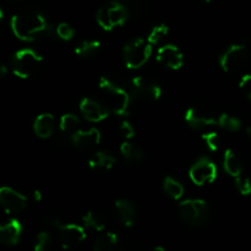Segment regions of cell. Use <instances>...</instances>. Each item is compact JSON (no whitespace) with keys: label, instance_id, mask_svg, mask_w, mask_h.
<instances>
[{"label":"cell","instance_id":"24","mask_svg":"<svg viewBox=\"0 0 251 251\" xmlns=\"http://www.w3.org/2000/svg\"><path fill=\"white\" fill-rule=\"evenodd\" d=\"M163 190L173 200H180L184 196V185L173 176H166L163 180Z\"/></svg>","mask_w":251,"mask_h":251},{"label":"cell","instance_id":"34","mask_svg":"<svg viewBox=\"0 0 251 251\" xmlns=\"http://www.w3.org/2000/svg\"><path fill=\"white\" fill-rule=\"evenodd\" d=\"M239 88L243 95L251 100V74H245L239 80Z\"/></svg>","mask_w":251,"mask_h":251},{"label":"cell","instance_id":"19","mask_svg":"<svg viewBox=\"0 0 251 251\" xmlns=\"http://www.w3.org/2000/svg\"><path fill=\"white\" fill-rule=\"evenodd\" d=\"M223 169L228 176L237 178V176H242L243 171H244V163H243L242 158L239 154L232 149H227L223 154Z\"/></svg>","mask_w":251,"mask_h":251},{"label":"cell","instance_id":"1","mask_svg":"<svg viewBox=\"0 0 251 251\" xmlns=\"http://www.w3.org/2000/svg\"><path fill=\"white\" fill-rule=\"evenodd\" d=\"M10 27L17 39L32 42L48 31V22L41 12L32 9H24L11 17Z\"/></svg>","mask_w":251,"mask_h":251},{"label":"cell","instance_id":"14","mask_svg":"<svg viewBox=\"0 0 251 251\" xmlns=\"http://www.w3.org/2000/svg\"><path fill=\"white\" fill-rule=\"evenodd\" d=\"M156 59L162 66L169 70H180L185 63V58L180 49L174 44H164L157 50Z\"/></svg>","mask_w":251,"mask_h":251},{"label":"cell","instance_id":"32","mask_svg":"<svg viewBox=\"0 0 251 251\" xmlns=\"http://www.w3.org/2000/svg\"><path fill=\"white\" fill-rule=\"evenodd\" d=\"M235 189L238 193L243 196H249L251 195V180L247 176H239L235 178L234 181Z\"/></svg>","mask_w":251,"mask_h":251},{"label":"cell","instance_id":"10","mask_svg":"<svg viewBox=\"0 0 251 251\" xmlns=\"http://www.w3.org/2000/svg\"><path fill=\"white\" fill-rule=\"evenodd\" d=\"M217 167L211 159L199 158L189 169V178L195 185L202 186L205 184H211L217 179Z\"/></svg>","mask_w":251,"mask_h":251},{"label":"cell","instance_id":"17","mask_svg":"<svg viewBox=\"0 0 251 251\" xmlns=\"http://www.w3.org/2000/svg\"><path fill=\"white\" fill-rule=\"evenodd\" d=\"M118 220L124 227H132L136 221V210L134 203L127 199H119L114 202Z\"/></svg>","mask_w":251,"mask_h":251},{"label":"cell","instance_id":"39","mask_svg":"<svg viewBox=\"0 0 251 251\" xmlns=\"http://www.w3.org/2000/svg\"><path fill=\"white\" fill-rule=\"evenodd\" d=\"M247 135H248V137H249L250 141H251V125H249V126L247 127Z\"/></svg>","mask_w":251,"mask_h":251},{"label":"cell","instance_id":"36","mask_svg":"<svg viewBox=\"0 0 251 251\" xmlns=\"http://www.w3.org/2000/svg\"><path fill=\"white\" fill-rule=\"evenodd\" d=\"M32 199H33L36 202H41L42 199H43V195H42V193L39 190H33V193H32Z\"/></svg>","mask_w":251,"mask_h":251},{"label":"cell","instance_id":"41","mask_svg":"<svg viewBox=\"0 0 251 251\" xmlns=\"http://www.w3.org/2000/svg\"><path fill=\"white\" fill-rule=\"evenodd\" d=\"M202 1H205V2H211V1H212V0H202Z\"/></svg>","mask_w":251,"mask_h":251},{"label":"cell","instance_id":"28","mask_svg":"<svg viewBox=\"0 0 251 251\" xmlns=\"http://www.w3.org/2000/svg\"><path fill=\"white\" fill-rule=\"evenodd\" d=\"M169 33V27L164 24L156 25V26L152 27V29L150 31L149 37H147V42H149L151 46H157L159 42L163 41Z\"/></svg>","mask_w":251,"mask_h":251},{"label":"cell","instance_id":"2","mask_svg":"<svg viewBox=\"0 0 251 251\" xmlns=\"http://www.w3.org/2000/svg\"><path fill=\"white\" fill-rule=\"evenodd\" d=\"M98 88L102 96V103L109 110V113L119 115V117H125L129 114L131 100L125 88L105 76L100 78Z\"/></svg>","mask_w":251,"mask_h":251},{"label":"cell","instance_id":"25","mask_svg":"<svg viewBox=\"0 0 251 251\" xmlns=\"http://www.w3.org/2000/svg\"><path fill=\"white\" fill-rule=\"evenodd\" d=\"M80 118L77 117L74 113H66V114H63L59 119V129H60L61 132L68 135H73L74 132H76L80 127Z\"/></svg>","mask_w":251,"mask_h":251},{"label":"cell","instance_id":"21","mask_svg":"<svg viewBox=\"0 0 251 251\" xmlns=\"http://www.w3.org/2000/svg\"><path fill=\"white\" fill-rule=\"evenodd\" d=\"M118 244H119V238L115 233H103L95 240L93 251H117Z\"/></svg>","mask_w":251,"mask_h":251},{"label":"cell","instance_id":"16","mask_svg":"<svg viewBox=\"0 0 251 251\" xmlns=\"http://www.w3.org/2000/svg\"><path fill=\"white\" fill-rule=\"evenodd\" d=\"M22 223L16 218L7 221L4 225H0V243L6 247H12L20 242L22 235Z\"/></svg>","mask_w":251,"mask_h":251},{"label":"cell","instance_id":"20","mask_svg":"<svg viewBox=\"0 0 251 251\" xmlns=\"http://www.w3.org/2000/svg\"><path fill=\"white\" fill-rule=\"evenodd\" d=\"M117 163V158L113 154L104 151H97L88 159V167L95 172L110 171Z\"/></svg>","mask_w":251,"mask_h":251},{"label":"cell","instance_id":"11","mask_svg":"<svg viewBox=\"0 0 251 251\" xmlns=\"http://www.w3.org/2000/svg\"><path fill=\"white\" fill-rule=\"evenodd\" d=\"M0 206L7 215H19L27 207V198L10 186H0Z\"/></svg>","mask_w":251,"mask_h":251},{"label":"cell","instance_id":"12","mask_svg":"<svg viewBox=\"0 0 251 251\" xmlns=\"http://www.w3.org/2000/svg\"><path fill=\"white\" fill-rule=\"evenodd\" d=\"M86 239L85 227L75 223L61 225L58 228V240L61 248L65 250L78 247Z\"/></svg>","mask_w":251,"mask_h":251},{"label":"cell","instance_id":"15","mask_svg":"<svg viewBox=\"0 0 251 251\" xmlns=\"http://www.w3.org/2000/svg\"><path fill=\"white\" fill-rule=\"evenodd\" d=\"M102 135L97 127H90L87 130L78 129L77 131L71 135V142L77 149L83 150H92L100 144Z\"/></svg>","mask_w":251,"mask_h":251},{"label":"cell","instance_id":"18","mask_svg":"<svg viewBox=\"0 0 251 251\" xmlns=\"http://www.w3.org/2000/svg\"><path fill=\"white\" fill-rule=\"evenodd\" d=\"M55 130V118L50 113H42L34 119L33 131L39 139H49Z\"/></svg>","mask_w":251,"mask_h":251},{"label":"cell","instance_id":"6","mask_svg":"<svg viewBox=\"0 0 251 251\" xmlns=\"http://www.w3.org/2000/svg\"><path fill=\"white\" fill-rule=\"evenodd\" d=\"M129 12L127 9L118 1H112L104 6L100 7L96 14V20L97 24L103 31L110 32L117 27L124 26L125 22L127 21Z\"/></svg>","mask_w":251,"mask_h":251},{"label":"cell","instance_id":"35","mask_svg":"<svg viewBox=\"0 0 251 251\" xmlns=\"http://www.w3.org/2000/svg\"><path fill=\"white\" fill-rule=\"evenodd\" d=\"M119 134L122 135V137H124L126 141H129V140L134 139L135 136V127L132 126L131 123L129 122H123L122 124H120L119 126Z\"/></svg>","mask_w":251,"mask_h":251},{"label":"cell","instance_id":"29","mask_svg":"<svg viewBox=\"0 0 251 251\" xmlns=\"http://www.w3.org/2000/svg\"><path fill=\"white\" fill-rule=\"evenodd\" d=\"M201 139H202L205 146L207 147L211 152L218 151V149H220L221 146V139H220V135H218L217 132L215 131L205 132V134H202Z\"/></svg>","mask_w":251,"mask_h":251},{"label":"cell","instance_id":"37","mask_svg":"<svg viewBox=\"0 0 251 251\" xmlns=\"http://www.w3.org/2000/svg\"><path fill=\"white\" fill-rule=\"evenodd\" d=\"M7 66L5 65V64H0V80H1V78H4L5 76H6V74H7Z\"/></svg>","mask_w":251,"mask_h":251},{"label":"cell","instance_id":"4","mask_svg":"<svg viewBox=\"0 0 251 251\" xmlns=\"http://www.w3.org/2000/svg\"><path fill=\"white\" fill-rule=\"evenodd\" d=\"M41 54L31 48H22L14 54L11 59V70L16 77L19 78H29L38 71L39 66L42 65Z\"/></svg>","mask_w":251,"mask_h":251},{"label":"cell","instance_id":"40","mask_svg":"<svg viewBox=\"0 0 251 251\" xmlns=\"http://www.w3.org/2000/svg\"><path fill=\"white\" fill-rule=\"evenodd\" d=\"M2 19H4V11H2V9L0 7V24L2 22Z\"/></svg>","mask_w":251,"mask_h":251},{"label":"cell","instance_id":"38","mask_svg":"<svg viewBox=\"0 0 251 251\" xmlns=\"http://www.w3.org/2000/svg\"><path fill=\"white\" fill-rule=\"evenodd\" d=\"M149 251H166V249H164V248H162V247H154Z\"/></svg>","mask_w":251,"mask_h":251},{"label":"cell","instance_id":"27","mask_svg":"<svg viewBox=\"0 0 251 251\" xmlns=\"http://www.w3.org/2000/svg\"><path fill=\"white\" fill-rule=\"evenodd\" d=\"M217 125L222 127V129L227 130V131L237 132L242 129L243 124L242 120H240L239 118L234 117V115L227 114V113H220Z\"/></svg>","mask_w":251,"mask_h":251},{"label":"cell","instance_id":"22","mask_svg":"<svg viewBox=\"0 0 251 251\" xmlns=\"http://www.w3.org/2000/svg\"><path fill=\"white\" fill-rule=\"evenodd\" d=\"M119 151L123 158L131 164L140 163L144 159V151L139 146L131 144L130 141H126V140L120 145Z\"/></svg>","mask_w":251,"mask_h":251},{"label":"cell","instance_id":"8","mask_svg":"<svg viewBox=\"0 0 251 251\" xmlns=\"http://www.w3.org/2000/svg\"><path fill=\"white\" fill-rule=\"evenodd\" d=\"M220 113L206 104H196L188 108L185 112V122L194 129H203L211 125H217Z\"/></svg>","mask_w":251,"mask_h":251},{"label":"cell","instance_id":"33","mask_svg":"<svg viewBox=\"0 0 251 251\" xmlns=\"http://www.w3.org/2000/svg\"><path fill=\"white\" fill-rule=\"evenodd\" d=\"M43 222H44V225L48 226V227L56 228V229H58V228L63 225V222H61V218L59 217V215H56L55 212H53V211H47V212L44 213Z\"/></svg>","mask_w":251,"mask_h":251},{"label":"cell","instance_id":"31","mask_svg":"<svg viewBox=\"0 0 251 251\" xmlns=\"http://www.w3.org/2000/svg\"><path fill=\"white\" fill-rule=\"evenodd\" d=\"M55 32L56 36H58L61 41L65 42L71 41V39L74 38V36H75V29H74V27L71 26V25H69L68 22H60V24H58Z\"/></svg>","mask_w":251,"mask_h":251},{"label":"cell","instance_id":"13","mask_svg":"<svg viewBox=\"0 0 251 251\" xmlns=\"http://www.w3.org/2000/svg\"><path fill=\"white\" fill-rule=\"evenodd\" d=\"M78 109L86 120L90 123H102L109 117V110L104 107L102 102L91 97H83L78 103Z\"/></svg>","mask_w":251,"mask_h":251},{"label":"cell","instance_id":"26","mask_svg":"<svg viewBox=\"0 0 251 251\" xmlns=\"http://www.w3.org/2000/svg\"><path fill=\"white\" fill-rule=\"evenodd\" d=\"M100 48V42L97 39H87V41H82L77 47L75 48V54L80 58H91L95 55Z\"/></svg>","mask_w":251,"mask_h":251},{"label":"cell","instance_id":"9","mask_svg":"<svg viewBox=\"0 0 251 251\" xmlns=\"http://www.w3.org/2000/svg\"><path fill=\"white\" fill-rule=\"evenodd\" d=\"M131 92L139 100L145 102H157L162 97V87L147 76H135L130 81Z\"/></svg>","mask_w":251,"mask_h":251},{"label":"cell","instance_id":"5","mask_svg":"<svg viewBox=\"0 0 251 251\" xmlns=\"http://www.w3.org/2000/svg\"><path fill=\"white\" fill-rule=\"evenodd\" d=\"M251 53L245 44H232L220 55L218 63L221 69L228 74L239 73L249 65Z\"/></svg>","mask_w":251,"mask_h":251},{"label":"cell","instance_id":"30","mask_svg":"<svg viewBox=\"0 0 251 251\" xmlns=\"http://www.w3.org/2000/svg\"><path fill=\"white\" fill-rule=\"evenodd\" d=\"M51 247V237L48 232H41L34 239V251H48Z\"/></svg>","mask_w":251,"mask_h":251},{"label":"cell","instance_id":"23","mask_svg":"<svg viewBox=\"0 0 251 251\" xmlns=\"http://www.w3.org/2000/svg\"><path fill=\"white\" fill-rule=\"evenodd\" d=\"M83 227L90 228L96 232H103L105 229V220L97 211H88L82 216Z\"/></svg>","mask_w":251,"mask_h":251},{"label":"cell","instance_id":"3","mask_svg":"<svg viewBox=\"0 0 251 251\" xmlns=\"http://www.w3.org/2000/svg\"><path fill=\"white\" fill-rule=\"evenodd\" d=\"M181 221L190 227H202L210 220V207L202 199H186L178 206Z\"/></svg>","mask_w":251,"mask_h":251},{"label":"cell","instance_id":"7","mask_svg":"<svg viewBox=\"0 0 251 251\" xmlns=\"http://www.w3.org/2000/svg\"><path fill=\"white\" fill-rule=\"evenodd\" d=\"M152 55V46L144 38H135L130 41L123 50L124 64L130 70L142 68Z\"/></svg>","mask_w":251,"mask_h":251}]
</instances>
